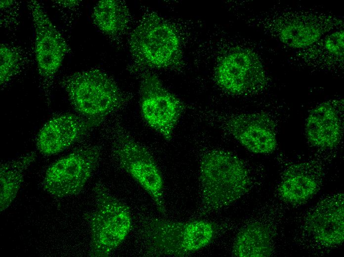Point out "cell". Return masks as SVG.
I'll use <instances>...</instances> for the list:
<instances>
[{"mask_svg": "<svg viewBox=\"0 0 344 257\" xmlns=\"http://www.w3.org/2000/svg\"><path fill=\"white\" fill-rule=\"evenodd\" d=\"M201 212H216L234 203L248 190L249 172L243 161L229 152L205 153L200 164Z\"/></svg>", "mask_w": 344, "mask_h": 257, "instance_id": "obj_1", "label": "cell"}, {"mask_svg": "<svg viewBox=\"0 0 344 257\" xmlns=\"http://www.w3.org/2000/svg\"><path fill=\"white\" fill-rule=\"evenodd\" d=\"M61 85L73 108L91 128L119 109L124 97L115 81L97 69L76 72Z\"/></svg>", "mask_w": 344, "mask_h": 257, "instance_id": "obj_2", "label": "cell"}, {"mask_svg": "<svg viewBox=\"0 0 344 257\" xmlns=\"http://www.w3.org/2000/svg\"><path fill=\"white\" fill-rule=\"evenodd\" d=\"M140 232L147 255L184 257L209 244L215 230L205 220L177 222L152 218L143 221Z\"/></svg>", "mask_w": 344, "mask_h": 257, "instance_id": "obj_3", "label": "cell"}, {"mask_svg": "<svg viewBox=\"0 0 344 257\" xmlns=\"http://www.w3.org/2000/svg\"><path fill=\"white\" fill-rule=\"evenodd\" d=\"M129 46L133 60L142 67L166 68L180 59L176 31L154 12L142 16L130 35Z\"/></svg>", "mask_w": 344, "mask_h": 257, "instance_id": "obj_4", "label": "cell"}, {"mask_svg": "<svg viewBox=\"0 0 344 257\" xmlns=\"http://www.w3.org/2000/svg\"><path fill=\"white\" fill-rule=\"evenodd\" d=\"M93 191L96 208L86 217L91 234L89 256L107 257L130 232L131 215L129 207L112 195L103 185L96 184Z\"/></svg>", "mask_w": 344, "mask_h": 257, "instance_id": "obj_5", "label": "cell"}, {"mask_svg": "<svg viewBox=\"0 0 344 257\" xmlns=\"http://www.w3.org/2000/svg\"><path fill=\"white\" fill-rule=\"evenodd\" d=\"M113 152L120 167L148 193L158 211L165 214L162 175L149 151L131 137L122 133L114 141Z\"/></svg>", "mask_w": 344, "mask_h": 257, "instance_id": "obj_6", "label": "cell"}, {"mask_svg": "<svg viewBox=\"0 0 344 257\" xmlns=\"http://www.w3.org/2000/svg\"><path fill=\"white\" fill-rule=\"evenodd\" d=\"M99 155L98 148L85 147L58 160L46 171L44 189L59 198L78 194L95 170Z\"/></svg>", "mask_w": 344, "mask_h": 257, "instance_id": "obj_7", "label": "cell"}, {"mask_svg": "<svg viewBox=\"0 0 344 257\" xmlns=\"http://www.w3.org/2000/svg\"><path fill=\"white\" fill-rule=\"evenodd\" d=\"M140 109L143 118L165 139L170 141L183 111V104L155 75L140 77Z\"/></svg>", "mask_w": 344, "mask_h": 257, "instance_id": "obj_8", "label": "cell"}, {"mask_svg": "<svg viewBox=\"0 0 344 257\" xmlns=\"http://www.w3.org/2000/svg\"><path fill=\"white\" fill-rule=\"evenodd\" d=\"M215 78L222 89L236 95L258 92L267 83L266 74L258 58L244 49L226 55L216 68Z\"/></svg>", "mask_w": 344, "mask_h": 257, "instance_id": "obj_9", "label": "cell"}, {"mask_svg": "<svg viewBox=\"0 0 344 257\" xmlns=\"http://www.w3.org/2000/svg\"><path fill=\"white\" fill-rule=\"evenodd\" d=\"M35 33V55L38 71L45 82L52 80L68 52L67 44L41 4L28 2Z\"/></svg>", "mask_w": 344, "mask_h": 257, "instance_id": "obj_10", "label": "cell"}, {"mask_svg": "<svg viewBox=\"0 0 344 257\" xmlns=\"http://www.w3.org/2000/svg\"><path fill=\"white\" fill-rule=\"evenodd\" d=\"M228 132L248 150L256 154L273 152L277 145L275 124L262 113L240 114L226 121Z\"/></svg>", "mask_w": 344, "mask_h": 257, "instance_id": "obj_11", "label": "cell"}, {"mask_svg": "<svg viewBox=\"0 0 344 257\" xmlns=\"http://www.w3.org/2000/svg\"><path fill=\"white\" fill-rule=\"evenodd\" d=\"M344 198L342 193L320 201L308 215L306 227L318 243L333 247L344 240Z\"/></svg>", "mask_w": 344, "mask_h": 257, "instance_id": "obj_12", "label": "cell"}, {"mask_svg": "<svg viewBox=\"0 0 344 257\" xmlns=\"http://www.w3.org/2000/svg\"><path fill=\"white\" fill-rule=\"evenodd\" d=\"M91 128L82 117L66 113L54 117L40 130L36 139L39 152L46 156L65 150Z\"/></svg>", "mask_w": 344, "mask_h": 257, "instance_id": "obj_13", "label": "cell"}, {"mask_svg": "<svg viewBox=\"0 0 344 257\" xmlns=\"http://www.w3.org/2000/svg\"><path fill=\"white\" fill-rule=\"evenodd\" d=\"M343 129V108L337 101L316 106L306 119L305 132L309 143L323 149L336 147L341 141Z\"/></svg>", "mask_w": 344, "mask_h": 257, "instance_id": "obj_14", "label": "cell"}, {"mask_svg": "<svg viewBox=\"0 0 344 257\" xmlns=\"http://www.w3.org/2000/svg\"><path fill=\"white\" fill-rule=\"evenodd\" d=\"M319 186L316 170L307 164L289 168L284 172L278 191L282 200L290 204L306 202L317 192Z\"/></svg>", "mask_w": 344, "mask_h": 257, "instance_id": "obj_15", "label": "cell"}, {"mask_svg": "<svg viewBox=\"0 0 344 257\" xmlns=\"http://www.w3.org/2000/svg\"><path fill=\"white\" fill-rule=\"evenodd\" d=\"M233 255L238 257H266L272 254L270 231L258 222L249 224L238 233L233 244Z\"/></svg>", "mask_w": 344, "mask_h": 257, "instance_id": "obj_16", "label": "cell"}, {"mask_svg": "<svg viewBox=\"0 0 344 257\" xmlns=\"http://www.w3.org/2000/svg\"><path fill=\"white\" fill-rule=\"evenodd\" d=\"M92 18L102 33L110 37H117L127 29L130 17L129 8L124 2L102 0L95 5Z\"/></svg>", "mask_w": 344, "mask_h": 257, "instance_id": "obj_17", "label": "cell"}, {"mask_svg": "<svg viewBox=\"0 0 344 257\" xmlns=\"http://www.w3.org/2000/svg\"><path fill=\"white\" fill-rule=\"evenodd\" d=\"M36 158V153L32 152L0 164L1 212L8 208L15 199L23 181L26 171Z\"/></svg>", "mask_w": 344, "mask_h": 257, "instance_id": "obj_18", "label": "cell"}, {"mask_svg": "<svg viewBox=\"0 0 344 257\" xmlns=\"http://www.w3.org/2000/svg\"><path fill=\"white\" fill-rule=\"evenodd\" d=\"M322 30L318 24L308 20L294 19L286 22L279 29L280 41L290 47L308 46L321 37Z\"/></svg>", "mask_w": 344, "mask_h": 257, "instance_id": "obj_19", "label": "cell"}, {"mask_svg": "<svg viewBox=\"0 0 344 257\" xmlns=\"http://www.w3.org/2000/svg\"><path fill=\"white\" fill-rule=\"evenodd\" d=\"M0 82L2 86L8 82L20 69V58L18 51L3 43L0 47Z\"/></svg>", "mask_w": 344, "mask_h": 257, "instance_id": "obj_20", "label": "cell"}, {"mask_svg": "<svg viewBox=\"0 0 344 257\" xmlns=\"http://www.w3.org/2000/svg\"><path fill=\"white\" fill-rule=\"evenodd\" d=\"M343 31L335 32L327 37L324 42L326 50L337 57L343 59L344 38Z\"/></svg>", "mask_w": 344, "mask_h": 257, "instance_id": "obj_21", "label": "cell"}]
</instances>
